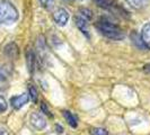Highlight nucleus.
Masks as SVG:
<instances>
[{
    "label": "nucleus",
    "mask_w": 150,
    "mask_h": 135,
    "mask_svg": "<svg viewBox=\"0 0 150 135\" xmlns=\"http://www.w3.org/2000/svg\"><path fill=\"white\" fill-rule=\"evenodd\" d=\"M41 109H42V112H44L45 115H47V116H52V114H51V112L49 110V107L46 106L45 103H42V105H41Z\"/></svg>",
    "instance_id": "obj_19"
},
{
    "label": "nucleus",
    "mask_w": 150,
    "mask_h": 135,
    "mask_svg": "<svg viewBox=\"0 0 150 135\" xmlns=\"http://www.w3.org/2000/svg\"><path fill=\"white\" fill-rule=\"evenodd\" d=\"M63 116H64V118H66V120L68 122V124H69L71 127L76 128L78 126L77 117H76L71 112H69V110H63Z\"/></svg>",
    "instance_id": "obj_12"
},
{
    "label": "nucleus",
    "mask_w": 150,
    "mask_h": 135,
    "mask_svg": "<svg viewBox=\"0 0 150 135\" xmlns=\"http://www.w3.org/2000/svg\"><path fill=\"white\" fill-rule=\"evenodd\" d=\"M99 8L105 9L114 14H119L121 16H128V13L121 7L116 0H94Z\"/></svg>",
    "instance_id": "obj_3"
},
{
    "label": "nucleus",
    "mask_w": 150,
    "mask_h": 135,
    "mask_svg": "<svg viewBox=\"0 0 150 135\" xmlns=\"http://www.w3.org/2000/svg\"><path fill=\"white\" fill-rule=\"evenodd\" d=\"M8 109V103L6 101V99L0 95V114L5 112Z\"/></svg>",
    "instance_id": "obj_16"
},
{
    "label": "nucleus",
    "mask_w": 150,
    "mask_h": 135,
    "mask_svg": "<svg viewBox=\"0 0 150 135\" xmlns=\"http://www.w3.org/2000/svg\"><path fill=\"white\" fill-rule=\"evenodd\" d=\"M80 1H83V0H80Z\"/></svg>",
    "instance_id": "obj_24"
},
{
    "label": "nucleus",
    "mask_w": 150,
    "mask_h": 135,
    "mask_svg": "<svg viewBox=\"0 0 150 135\" xmlns=\"http://www.w3.org/2000/svg\"><path fill=\"white\" fill-rule=\"evenodd\" d=\"M90 135H108V131L103 127H93L89 129Z\"/></svg>",
    "instance_id": "obj_14"
},
{
    "label": "nucleus",
    "mask_w": 150,
    "mask_h": 135,
    "mask_svg": "<svg viewBox=\"0 0 150 135\" xmlns=\"http://www.w3.org/2000/svg\"><path fill=\"white\" fill-rule=\"evenodd\" d=\"M26 62H27L28 71H30V73H33L34 68H35V62H36V59H35V53L33 52L32 50H28V51L26 52Z\"/></svg>",
    "instance_id": "obj_11"
},
{
    "label": "nucleus",
    "mask_w": 150,
    "mask_h": 135,
    "mask_svg": "<svg viewBox=\"0 0 150 135\" xmlns=\"http://www.w3.org/2000/svg\"><path fill=\"white\" fill-rule=\"evenodd\" d=\"M67 2H72V0H66Z\"/></svg>",
    "instance_id": "obj_23"
},
{
    "label": "nucleus",
    "mask_w": 150,
    "mask_h": 135,
    "mask_svg": "<svg viewBox=\"0 0 150 135\" xmlns=\"http://www.w3.org/2000/svg\"><path fill=\"white\" fill-rule=\"evenodd\" d=\"M19 18V13L10 1L0 0V25H13Z\"/></svg>",
    "instance_id": "obj_2"
},
{
    "label": "nucleus",
    "mask_w": 150,
    "mask_h": 135,
    "mask_svg": "<svg viewBox=\"0 0 150 135\" xmlns=\"http://www.w3.org/2000/svg\"><path fill=\"white\" fill-rule=\"evenodd\" d=\"M5 53H6L7 56L11 58V59L18 58V53H19L18 46H17L15 43H9V44L5 47Z\"/></svg>",
    "instance_id": "obj_10"
},
{
    "label": "nucleus",
    "mask_w": 150,
    "mask_h": 135,
    "mask_svg": "<svg viewBox=\"0 0 150 135\" xmlns=\"http://www.w3.org/2000/svg\"><path fill=\"white\" fill-rule=\"evenodd\" d=\"M55 129H57V133H59V134H62L63 133V127L59 125V124H57L55 125Z\"/></svg>",
    "instance_id": "obj_20"
},
{
    "label": "nucleus",
    "mask_w": 150,
    "mask_h": 135,
    "mask_svg": "<svg viewBox=\"0 0 150 135\" xmlns=\"http://www.w3.org/2000/svg\"><path fill=\"white\" fill-rule=\"evenodd\" d=\"M143 70H144L146 72H150V63L149 64H146L144 68H143Z\"/></svg>",
    "instance_id": "obj_22"
},
{
    "label": "nucleus",
    "mask_w": 150,
    "mask_h": 135,
    "mask_svg": "<svg viewBox=\"0 0 150 135\" xmlns=\"http://www.w3.org/2000/svg\"><path fill=\"white\" fill-rule=\"evenodd\" d=\"M140 38H141L142 44L144 45L147 49H150V22H146L142 26L141 34H140Z\"/></svg>",
    "instance_id": "obj_8"
},
{
    "label": "nucleus",
    "mask_w": 150,
    "mask_h": 135,
    "mask_svg": "<svg viewBox=\"0 0 150 135\" xmlns=\"http://www.w3.org/2000/svg\"><path fill=\"white\" fill-rule=\"evenodd\" d=\"M30 124H32V126L34 128H36L38 131L44 129L46 127V125H47V122L45 120L44 115L38 112H34L30 114Z\"/></svg>",
    "instance_id": "obj_5"
},
{
    "label": "nucleus",
    "mask_w": 150,
    "mask_h": 135,
    "mask_svg": "<svg viewBox=\"0 0 150 135\" xmlns=\"http://www.w3.org/2000/svg\"><path fill=\"white\" fill-rule=\"evenodd\" d=\"M0 135H9V132L5 127H0Z\"/></svg>",
    "instance_id": "obj_21"
},
{
    "label": "nucleus",
    "mask_w": 150,
    "mask_h": 135,
    "mask_svg": "<svg viewBox=\"0 0 150 135\" xmlns=\"http://www.w3.org/2000/svg\"><path fill=\"white\" fill-rule=\"evenodd\" d=\"M76 26L78 27V30L83 33L85 36L89 38V28H88V20H86L81 16H76L75 17Z\"/></svg>",
    "instance_id": "obj_7"
},
{
    "label": "nucleus",
    "mask_w": 150,
    "mask_h": 135,
    "mask_svg": "<svg viewBox=\"0 0 150 135\" xmlns=\"http://www.w3.org/2000/svg\"><path fill=\"white\" fill-rule=\"evenodd\" d=\"M28 101H30V96H28V94H26V92L10 98V105H11V107H13L14 109H16V110L23 108L26 104H28Z\"/></svg>",
    "instance_id": "obj_6"
},
{
    "label": "nucleus",
    "mask_w": 150,
    "mask_h": 135,
    "mask_svg": "<svg viewBox=\"0 0 150 135\" xmlns=\"http://www.w3.org/2000/svg\"><path fill=\"white\" fill-rule=\"evenodd\" d=\"M95 27L98 30V32L104 35L105 37L113 39V41H121L125 37L124 32L119 25L114 24L113 22L108 20L107 18H99L97 22H95Z\"/></svg>",
    "instance_id": "obj_1"
},
{
    "label": "nucleus",
    "mask_w": 150,
    "mask_h": 135,
    "mask_svg": "<svg viewBox=\"0 0 150 135\" xmlns=\"http://www.w3.org/2000/svg\"><path fill=\"white\" fill-rule=\"evenodd\" d=\"M52 17H53L54 22H55L58 26H60V27L66 26L67 22H69V14H68L67 10L62 7L57 8V9L53 11Z\"/></svg>",
    "instance_id": "obj_4"
},
{
    "label": "nucleus",
    "mask_w": 150,
    "mask_h": 135,
    "mask_svg": "<svg viewBox=\"0 0 150 135\" xmlns=\"http://www.w3.org/2000/svg\"><path fill=\"white\" fill-rule=\"evenodd\" d=\"M125 1H127V4L130 7H132L133 9H137V10L146 8L150 2V0H125Z\"/></svg>",
    "instance_id": "obj_9"
},
{
    "label": "nucleus",
    "mask_w": 150,
    "mask_h": 135,
    "mask_svg": "<svg viewBox=\"0 0 150 135\" xmlns=\"http://www.w3.org/2000/svg\"><path fill=\"white\" fill-rule=\"evenodd\" d=\"M79 13H80L79 16H81L86 20H89V19L93 18V13H91V10L87 9V8H80V9H79Z\"/></svg>",
    "instance_id": "obj_15"
},
{
    "label": "nucleus",
    "mask_w": 150,
    "mask_h": 135,
    "mask_svg": "<svg viewBox=\"0 0 150 135\" xmlns=\"http://www.w3.org/2000/svg\"><path fill=\"white\" fill-rule=\"evenodd\" d=\"M38 1H40L41 6L44 8H50L54 2V0H38Z\"/></svg>",
    "instance_id": "obj_18"
},
{
    "label": "nucleus",
    "mask_w": 150,
    "mask_h": 135,
    "mask_svg": "<svg viewBox=\"0 0 150 135\" xmlns=\"http://www.w3.org/2000/svg\"><path fill=\"white\" fill-rule=\"evenodd\" d=\"M28 96H30V99L34 104L38 103V90H36V88H35L33 84H30V86H28Z\"/></svg>",
    "instance_id": "obj_13"
},
{
    "label": "nucleus",
    "mask_w": 150,
    "mask_h": 135,
    "mask_svg": "<svg viewBox=\"0 0 150 135\" xmlns=\"http://www.w3.org/2000/svg\"><path fill=\"white\" fill-rule=\"evenodd\" d=\"M7 87H8L7 78L2 75L1 71H0V89H6Z\"/></svg>",
    "instance_id": "obj_17"
}]
</instances>
